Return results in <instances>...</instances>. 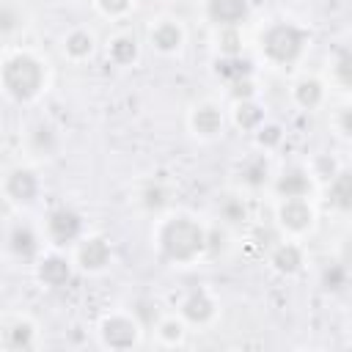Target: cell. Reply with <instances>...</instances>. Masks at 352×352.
Instances as JSON below:
<instances>
[{
	"mask_svg": "<svg viewBox=\"0 0 352 352\" xmlns=\"http://www.w3.org/2000/svg\"><path fill=\"white\" fill-rule=\"evenodd\" d=\"M160 242H162V250H165L168 258L190 261V258H195L206 248V234H204V228L195 220L173 217V220L165 223V228L160 234Z\"/></svg>",
	"mask_w": 352,
	"mask_h": 352,
	"instance_id": "6da1fadb",
	"label": "cell"
},
{
	"mask_svg": "<svg viewBox=\"0 0 352 352\" xmlns=\"http://www.w3.org/2000/svg\"><path fill=\"white\" fill-rule=\"evenodd\" d=\"M3 82L14 99H30L41 88V66L30 55L8 58L3 69Z\"/></svg>",
	"mask_w": 352,
	"mask_h": 352,
	"instance_id": "7a4b0ae2",
	"label": "cell"
},
{
	"mask_svg": "<svg viewBox=\"0 0 352 352\" xmlns=\"http://www.w3.org/2000/svg\"><path fill=\"white\" fill-rule=\"evenodd\" d=\"M305 36L294 25H275L264 36V52L278 63H292L302 52Z\"/></svg>",
	"mask_w": 352,
	"mask_h": 352,
	"instance_id": "3957f363",
	"label": "cell"
},
{
	"mask_svg": "<svg viewBox=\"0 0 352 352\" xmlns=\"http://www.w3.org/2000/svg\"><path fill=\"white\" fill-rule=\"evenodd\" d=\"M102 338L107 346H116V349H124V346H132L135 338H138V324L126 316H110L104 324H102Z\"/></svg>",
	"mask_w": 352,
	"mask_h": 352,
	"instance_id": "277c9868",
	"label": "cell"
},
{
	"mask_svg": "<svg viewBox=\"0 0 352 352\" xmlns=\"http://www.w3.org/2000/svg\"><path fill=\"white\" fill-rule=\"evenodd\" d=\"M47 228H50V236L55 239V245H66V242L77 239V234H80V214L72 209H55L47 220Z\"/></svg>",
	"mask_w": 352,
	"mask_h": 352,
	"instance_id": "5b68a950",
	"label": "cell"
},
{
	"mask_svg": "<svg viewBox=\"0 0 352 352\" xmlns=\"http://www.w3.org/2000/svg\"><path fill=\"white\" fill-rule=\"evenodd\" d=\"M212 22L223 28H234L248 16V0H209L206 6Z\"/></svg>",
	"mask_w": 352,
	"mask_h": 352,
	"instance_id": "8992f818",
	"label": "cell"
},
{
	"mask_svg": "<svg viewBox=\"0 0 352 352\" xmlns=\"http://www.w3.org/2000/svg\"><path fill=\"white\" fill-rule=\"evenodd\" d=\"M280 223L289 228V231H305L314 220V212L311 206L305 204V198H286L280 204Z\"/></svg>",
	"mask_w": 352,
	"mask_h": 352,
	"instance_id": "52a82bcc",
	"label": "cell"
},
{
	"mask_svg": "<svg viewBox=\"0 0 352 352\" xmlns=\"http://www.w3.org/2000/svg\"><path fill=\"white\" fill-rule=\"evenodd\" d=\"M80 264L85 267V270H102L107 261H110V248H107V242L104 239H88V242H82L80 245Z\"/></svg>",
	"mask_w": 352,
	"mask_h": 352,
	"instance_id": "ba28073f",
	"label": "cell"
},
{
	"mask_svg": "<svg viewBox=\"0 0 352 352\" xmlns=\"http://www.w3.org/2000/svg\"><path fill=\"white\" fill-rule=\"evenodd\" d=\"M220 126H223V116H220V110H217L214 104H201V107H195V113H192V129H195L198 135L212 138V135L220 132Z\"/></svg>",
	"mask_w": 352,
	"mask_h": 352,
	"instance_id": "9c48e42d",
	"label": "cell"
},
{
	"mask_svg": "<svg viewBox=\"0 0 352 352\" xmlns=\"http://www.w3.org/2000/svg\"><path fill=\"white\" fill-rule=\"evenodd\" d=\"M327 198L336 209H352V170H341L333 176Z\"/></svg>",
	"mask_w": 352,
	"mask_h": 352,
	"instance_id": "30bf717a",
	"label": "cell"
},
{
	"mask_svg": "<svg viewBox=\"0 0 352 352\" xmlns=\"http://www.w3.org/2000/svg\"><path fill=\"white\" fill-rule=\"evenodd\" d=\"M308 190H311V179H308L305 170L294 168V170H286L278 179V192L283 198H302V195H308Z\"/></svg>",
	"mask_w": 352,
	"mask_h": 352,
	"instance_id": "8fae6325",
	"label": "cell"
},
{
	"mask_svg": "<svg viewBox=\"0 0 352 352\" xmlns=\"http://www.w3.org/2000/svg\"><path fill=\"white\" fill-rule=\"evenodd\" d=\"M6 192L14 201H33V195H36V179L28 170H14L8 176V182H6Z\"/></svg>",
	"mask_w": 352,
	"mask_h": 352,
	"instance_id": "7c38bea8",
	"label": "cell"
},
{
	"mask_svg": "<svg viewBox=\"0 0 352 352\" xmlns=\"http://www.w3.org/2000/svg\"><path fill=\"white\" fill-rule=\"evenodd\" d=\"M38 278L47 283V286H63L69 280V261L60 258V256H50L41 261L38 267Z\"/></svg>",
	"mask_w": 352,
	"mask_h": 352,
	"instance_id": "4fadbf2b",
	"label": "cell"
},
{
	"mask_svg": "<svg viewBox=\"0 0 352 352\" xmlns=\"http://www.w3.org/2000/svg\"><path fill=\"white\" fill-rule=\"evenodd\" d=\"M151 41H154L157 50L173 52V50L182 47V30H179V25H173V22H160V25L151 30Z\"/></svg>",
	"mask_w": 352,
	"mask_h": 352,
	"instance_id": "5bb4252c",
	"label": "cell"
},
{
	"mask_svg": "<svg viewBox=\"0 0 352 352\" xmlns=\"http://www.w3.org/2000/svg\"><path fill=\"white\" fill-rule=\"evenodd\" d=\"M182 314H184L190 322H206V319L214 314V305H212V300H209L206 294L195 292V294H190V297L184 300Z\"/></svg>",
	"mask_w": 352,
	"mask_h": 352,
	"instance_id": "9a60e30c",
	"label": "cell"
},
{
	"mask_svg": "<svg viewBox=\"0 0 352 352\" xmlns=\"http://www.w3.org/2000/svg\"><path fill=\"white\" fill-rule=\"evenodd\" d=\"M3 344L8 346V349H28L30 344H33V327H30V322H14V324H8L6 330H3Z\"/></svg>",
	"mask_w": 352,
	"mask_h": 352,
	"instance_id": "2e32d148",
	"label": "cell"
},
{
	"mask_svg": "<svg viewBox=\"0 0 352 352\" xmlns=\"http://www.w3.org/2000/svg\"><path fill=\"white\" fill-rule=\"evenodd\" d=\"M272 264H275L278 272L292 275V272L300 270L302 256H300V250H297L294 245H280V248H275V253H272Z\"/></svg>",
	"mask_w": 352,
	"mask_h": 352,
	"instance_id": "e0dca14e",
	"label": "cell"
},
{
	"mask_svg": "<svg viewBox=\"0 0 352 352\" xmlns=\"http://www.w3.org/2000/svg\"><path fill=\"white\" fill-rule=\"evenodd\" d=\"M11 250L16 256H22V258H28V256L36 253V236H33V231L28 226H16L11 231Z\"/></svg>",
	"mask_w": 352,
	"mask_h": 352,
	"instance_id": "ac0fdd59",
	"label": "cell"
},
{
	"mask_svg": "<svg viewBox=\"0 0 352 352\" xmlns=\"http://www.w3.org/2000/svg\"><path fill=\"white\" fill-rule=\"evenodd\" d=\"M294 96L302 107H316L319 99H322V85L316 80H300L297 88H294Z\"/></svg>",
	"mask_w": 352,
	"mask_h": 352,
	"instance_id": "d6986e66",
	"label": "cell"
},
{
	"mask_svg": "<svg viewBox=\"0 0 352 352\" xmlns=\"http://www.w3.org/2000/svg\"><path fill=\"white\" fill-rule=\"evenodd\" d=\"M217 72H220L223 77H228V80L239 82V80H245V77H248L250 63H248V60H242V58H236V55H228L223 63H217Z\"/></svg>",
	"mask_w": 352,
	"mask_h": 352,
	"instance_id": "ffe728a7",
	"label": "cell"
},
{
	"mask_svg": "<svg viewBox=\"0 0 352 352\" xmlns=\"http://www.w3.org/2000/svg\"><path fill=\"white\" fill-rule=\"evenodd\" d=\"M91 50H94V38L85 30H74L66 38V52L74 58H85V55H91Z\"/></svg>",
	"mask_w": 352,
	"mask_h": 352,
	"instance_id": "44dd1931",
	"label": "cell"
},
{
	"mask_svg": "<svg viewBox=\"0 0 352 352\" xmlns=\"http://www.w3.org/2000/svg\"><path fill=\"white\" fill-rule=\"evenodd\" d=\"M110 58H113L116 63H129V60L135 58V38H129V36L113 38V44H110Z\"/></svg>",
	"mask_w": 352,
	"mask_h": 352,
	"instance_id": "7402d4cb",
	"label": "cell"
},
{
	"mask_svg": "<svg viewBox=\"0 0 352 352\" xmlns=\"http://www.w3.org/2000/svg\"><path fill=\"white\" fill-rule=\"evenodd\" d=\"M242 179H245L250 187L264 184V182H267V162H264V160H253V162H248Z\"/></svg>",
	"mask_w": 352,
	"mask_h": 352,
	"instance_id": "603a6c76",
	"label": "cell"
},
{
	"mask_svg": "<svg viewBox=\"0 0 352 352\" xmlns=\"http://www.w3.org/2000/svg\"><path fill=\"white\" fill-rule=\"evenodd\" d=\"M258 121H261V113H258V107H256V104L242 102V104L236 107V124H239V126L250 129V126H256Z\"/></svg>",
	"mask_w": 352,
	"mask_h": 352,
	"instance_id": "cb8c5ba5",
	"label": "cell"
},
{
	"mask_svg": "<svg viewBox=\"0 0 352 352\" xmlns=\"http://www.w3.org/2000/svg\"><path fill=\"white\" fill-rule=\"evenodd\" d=\"M220 214L228 223H239V220H245V204L236 201V198H228V201L220 204Z\"/></svg>",
	"mask_w": 352,
	"mask_h": 352,
	"instance_id": "d4e9b609",
	"label": "cell"
},
{
	"mask_svg": "<svg viewBox=\"0 0 352 352\" xmlns=\"http://www.w3.org/2000/svg\"><path fill=\"white\" fill-rule=\"evenodd\" d=\"M336 74H338V80H341L344 85L352 88V47L341 52V58H338V63H336Z\"/></svg>",
	"mask_w": 352,
	"mask_h": 352,
	"instance_id": "484cf974",
	"label": "cell"
},
{
	"mask_svg": "<svg viewBox=\"0 0 352 352\" xmlns=\"http://www.w3.org/2000/svg\"><path fill=\"white\" fill-rule=\"evenodd\" d=\"M165 190L160 187V184H154V187H146V192H143V204H146V209H162L165 206Z\"/></svg>",
	"mask_w": 352,
	"mask_h": 352,
	"instance_id": "4316f807",
	"label": "cell"
},
{
	"mask_svg": "<svg viewBox=\"0 0 352 352\" xmlns=\"http://www.w3.org/2000/svg\"><path fill=\"white\" fill-rule=\"evenodd\" d=\"M344 278H346V272H344V267H330L327 272H324V283H327V289H341L344 286Z\"/></svg>",
	"mask_w": 352,
	"mask_h": 352,
	"instance_id": "83f0119b",
	"label": "cell"
},
{
	"mask_svg": "<svg viewBox=\"0 0 352 352\" xmlns=\"http://www.w3.org/2000/svg\"><path fill=\"white\" fill-rule=\"evenodd\" d=\"M160 336H162L165 341H179V338H182V324L173 322V319H165V322L160 324Z\"/></svg>",
	"mask_w": 352,
	"mask_h": 352,
	"instance_id": "f1b7e54d",
	"label": "cell"
},
{
	"mask_svg": "<svg viewBox=\"0 0 352 352\" xmlns=\"http://www.w3.org/2000/svg\"><path fill=\"white\" fill-rule=\"evenodd\" d=\"M223 52L226 55H236L239 52V38H236V30L234 28H226V33H223Z\"/></svg>",
	"mask_w": 352,
	"mask_h": 352,
	"instance_id": "f546056e",
	"label": "cell"
},
{
	"mask_svg": "<svg viewBox=\"0 0 352 352\" xmlns=\"http://www.w3.org/2000/svg\"><path fill=\"white\" fill-rule=\"evenodd\" d=\"M99 6L107 14H124L129 8V0H99Z\"/></svg>",
	"mask_w": 352,
	"mask_h": 352,
	"instance_id": "4dcf8cb0",
	"label": "cell"
},
{
	"mask_svg": "<svg viewBox=\"0 0 352 352\" xmlns=\"http://www.w3.org/2000/svg\"><path fill=\"white\" fill-rule=\"evenodd\" d=\"M258 140H261V143H267V146H272V143H278V140H280V129H278V126H267V129H261Z\"/></svg>",
	"mask_w": 352,
	"mask_h": 352,
	"instance_id": "1f68e13d",
	"label": "cell"
},
{
	"mask_svg": "<svg viewBox=\"0 0 352 352\" xmlns=\"http://www.w3.org/2000/svg\"><path fill=\"white\" fill-rule=\"evenodd\" d=\"M338 124H341V129H344L346 135H352V107L341 110V116H338Z\"/></svg>",
	"mask_w": 352,
	"mask_h": 352,
	"instance_id": "d6a6232c",
	"label": "cell"
}]
</instances>
